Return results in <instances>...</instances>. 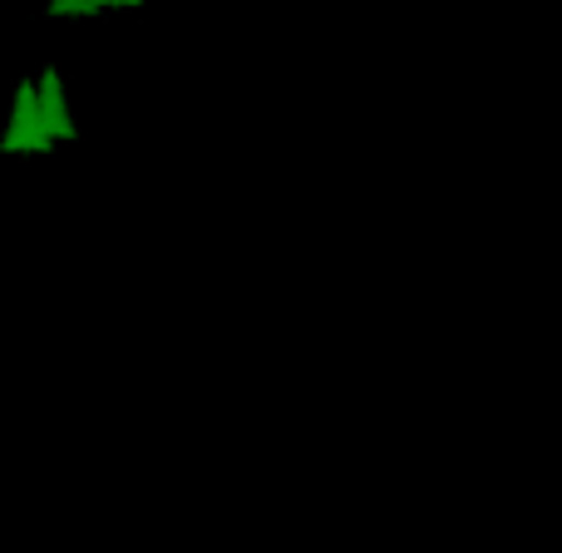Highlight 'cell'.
Instances as JSON below:
<instances>
[{"label":"cell","instance_id":"6da1fadb","mask_svg":"<svg viewBox=\"0 0 562 553\" xmlns=\"http://www.w3.org/2000/svg\"><path fill=\"white\" fill-rule=\"evenodd\" d=\"M49 129H45V119H40V109H35V85H20L15 89V109H10V129L0 134V154H49Z\"/></svg>","mask_w":562,"mask_h":553},{"label":"cell","instance_id":"7a4b0ae2","mask_svg":"<svg viewBox=\"0 0 562 553\" xmlns=\"http://www.w3.org/2000/svg\"><path fill=\"white\" fill-rule=\"evenodd\" d=\"M35 109H40V119H45L49 139H75V119H69V109H65V85H59V69L55 65L40 69V79H35Z\"/></svg>","mask_w":562,"mask_h":553},{"label":"cell","instance_id":"3957f363","mask_svg":"<svg viewBox=\"0 0 562 553\" xmlns=\"http://www.w3.org/2000/svg\"><path fill=\"white\" fill-rule=\"evenodd\" d=\"M49 15H94V0H49Z\"/></svg>","mask_w":562,"mask_h":553},{"label":"cell","instance_id":"277c9868","mask_svg":"<svg viewBox=\"0 0 562 553\" xmlns=\"http://www.w3.org/2000/svg\"><path fill=\"white\" fill-rule=\"evenodd\" d=\"M104 5H138V0H94V10H104Z\"/></svg>","mask_w":562,"mask_h":553}]
</instances>
